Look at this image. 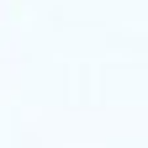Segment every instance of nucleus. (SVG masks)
I'll return each instance as SVG.
<instances>
[]
</instances>
